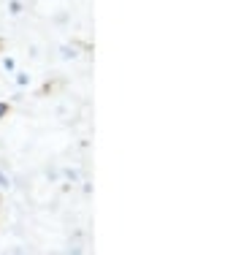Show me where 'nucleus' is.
Wrapping results in <instances>:
<instances>
[{
	"label": "nucleus",
	"mask_w": 233,
	"mask_h": 255,
	"mask_svg": "<svg viewBox=\"0 0 233 255\" xmlns=\"http://www.w3.org/2000/svg\"><path fill=\"white\" fill-rule=\"evenodd\" d=\"M5 112H8V106H5V103H0V117H3Z\"/></svg>",
	"instance_id": "obj_1"
},
{
	"label": "nucleus",
	"mask_w": 233,
	"mask_h": 255,
	"mask_svg": "<svg viewBox=\"0 0 233 255\" xmlns=\"http://www.w3.org/2000/svg\"><path fill=\"white\" fill-rule=\"evenodd\" d=\"M0 185H3V187H8V179H5L3 174H0Z\"/></svg>",
	"instance_id": "obj_2"
}]
</instances>
